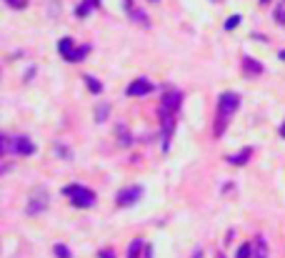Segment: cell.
<instances>
[{
    "label": "cell",
    "mask_w": 285,
    "mask_h": 258,
    "mask_svg": "<svg viewBox=\"0 0 285 258\" xmlns=\"http://www.w3.org/2000/svg\"><path fill=\"white\" fill-rule=\"evenodd\" d=\"M240 108V95L238 93H223L220 98H218V111L223 113V128H225V123H228L230 118H233V113Z\"/></svg>",
    "instance_id": "6"
},
{
    "label": "cell",
    "mask_w": 285,
    "mask_h": 258,
    "mask_svg": "<svg viewBox=\"0 0 285 258\" xmlns=\"http://www.w3.org/2000/svg\"><path fill=\"white\" fill-rule=\"evenodd\" d=\"M155 88H153V83L148 81V78H138V81H133L130 86H128V95L130 98H142V95H148V93H153Z\"/></svg>",
    "instance_id": "8"
},
{
    "label": "cell",
    "mask_w": 285,
    "mask_h": 258,
    "mask_svg": "<svg viewBox=\"0 0 285 258\" xmlns=\"http://www.w3.org/2000/svg\"><path fill=\"white\" fill-rule=\"evenodd\" d=\"M108 115H110V103H100L95 108V123H105Z\"/></svg>",
    "instance_id": "11"
},
{
    "label": "cell",
    "mask_w": 285,
    "mask_h": 258,
    "mask_svg": "<svg viewBox=\"0 0 285 258\" xmlns=\"http://www.w3.org/2000/svg\"><path fill=\"white\" fill-rule=\"evenodd\" d=\"M0 143H3V153H5V156L15 153V156H25V158H28V156L35 153V143H33L30 138H25V136H15V138H13V136L5 133Z\"/></svg>",
    "instance_id": "1"
},
{
    "label": "cell",
    "mask_w": 285,
    "mask_h": 258,
    "mask_svg": "<svg viewBox=\"0 0 285 258\" xmlns=\"http://www.w3.org/2000/svg\"><path fill=\"white\" fill-rule=\"evenodd\" d=\"M88 50H90L88 45H80V48H78V45L73 43V38H60V40H58V53L65 58L68 63H78V60H83V58L88 56Z\"/></svg>",
    "instance_id": "3"
},
{
    "label": "cell",
    "mask_w": 285,
    "mask_h": 258,
    "mask_svg": "<svg viewBox=\"0 0 285 258\" xmlns=\"http://www.w3.org/2000/svg\"><path fill=\"white\" fill-rule=\"evenodd\" d=\"M150 3H158V0H150Z\"/></svg>",
    "instance_id": "29"
},
{
    "label": "cell",
    "mask_w": 285,
    "mask_h": 258,
    "mask_svg": "<svg viewBox=\"0 0 285 258\" xmlns=\"http://www.w3.org/2000/svg\"><path fill=\"white\" fill-rule=\"evenodd\" d=\"M250 156H253V148H243V153L230 156L228 161L233 163V166H243V163H248V161H250Z\"/></svg>",
    "instance_id": "10"
},
{
    "label": "cell",
    "mask_w": 285,
    "mask_h": 258,
    "mask_svg": "<svg viewBox=\"0 0 285 258\" xmlns=\"http://www.w3.org/2000/svg\"><path fill=\"white\" fill-rule=\"evenodd\" d=\"M140 198H142V186H128V188H123L115 196V205L118 208H130V205H135Z\"/></svg>",
    "instance_id": "7"
},
{
    "label": "cell",
    "mask_w": 285,
    "mask_h": 258,
    "mask_svg": "<svg viewBox=\"0 0 285 258\" xmlns=\"http://www.w3.org/2000/svg\"><path fill=\"white\" fill-rule=\"evenodd\" d=\"M253 258H268V243L263 238H258L255 246H253Z\"/></svg>",
    "instance_id": "14"
},
{
    "label": "cell",
    "mask_w": 285,
    "mask_h": 258,
    "mask_svg": "<svg viewBox=\"0 0 285 258\" xmlns=\"http://www.w3.org/2000/svg\"><path fill=\"white\" fill-rule=\"evenodd\" d=\"M275 20H278L280 25H285V8H278V10H275Z\"/></svg>",
    "instance_id": "20"
},
{
    "label": "cell",
    "mask_w": 285,
    "mask_h": 258,
    "mask_svg": "<svg viewBox=\"0 0 285 258\" xmlns=\"http://www.w3.org/2000/svg\"><path fill=\"white\" fill-rule=\"evenodd\" d=\"M218 258H225V256H223V253H218Z\"/></svg>",
    "instance_id": "27"
},
{
    "label": "cell",
    "mask_w": 285,
    "mask_h": 258,
    "mask_svg": "<svg viewBox=\"0 0 285 258\" xmlns=\"http://www.w3.org/2000/svg\"><path fill=\"white\" fill-rule=\"evenodd\" d=\"M115 138L125 145V148L133 143V138H130V133H128V128H125V125H118V128H115Z\"/></svg>",
    "instance_id": "12"
},
{
    "label": "cell",
    "mask_w": 285,
    "mask_h": 258,
    "mask_svg": "<svg viewBox=\"0 0 285 258\" xmlns=\"http://www.w3.org/2000/svg\"><path fill=\"white\" fill-rule=\"evenodd\" d=\"M278 58H280V60H285V50H280V53H278Z\"/></svg>",
    "instance_id": "26"
},
{
    "label": "cell",
    "mask_w": 285,
    "mask_h": 258,
    "mask_svg": "<svg viewBox=\"0 0 285 258\" xmlns=\"http://www.w3.org/2000/svg\"><path fill=\"white\" fill-rule=\"evenodd\" d=\"M260 3H268V0H260Z\"/></svg>",
    "instance_id": "28"
},
{
    "label": "cell",
    "mask_w": 285,
    "mask_h": 258,
    "mask_svg": "<svg viewBox=\"0 0 285 258\" xmlns=\"http://www.w3.org/2000/svg\"><path fill=\"white\" fill-rule=\"evenodd\" d=\"M180 106H183V93L175 90V88H170V90H165V93L160 95L158 115H178Z\"/></svg>",
    "instance_id": "4"
},
{
    "label": "cell",
    "mask_w": 285,
    "mask_h": 258,
    "mask_svg": "<svg viewBox=\"0 0 285 258\" xmlns=\"http://www.w3.org/2000/svg\"><path fill=\"white\" fill-rule=\"evenodd\" d=\"M280 138H285V123L280 125Z\"/></svg>",
    "instance_id": "25"
},
{
    "label": "cell",
    "mask_w": 285,
    "mask_h": 258,
    "mask_svg": "<svg viewBox=\"0 0 285 258\" xmlns=\"http://www.w3.org/2000/svg\"><path fill=\"white\" fill-rule=\"evenodd\" d=\"M140 248H145V243H142L140 238L130 241V246H128V258H140Z\"/></svg>",
    "instance_id": "15"
},
{
    "label": "cell",
    "mask_w": 285,
    "mask_h": 258,
    "mask_svg": "<svg viewBox=\"0 0 285 258\" xmlns=\"http://www.w3.org/2000/svg\"><path fill=\"white\" fill-rule=\"evenodd\" d=\"M83 81H86L88 90H90V93H93V95H100V93H103V83H100V81H95V78H93V75H86V78H83Z\"/></svg>",
    "instance_id": "13"
},
{
    "label": "cell",
    "mask_w": 285,
    "mask_h": 258,
    "mask_svg": "<svg viewBox=\"0 0 285 258\" xmlns=\"http://www.w3.org/2000/svg\"><path fill=\"white\" fill-rule=\"evenodd\" d=\"M90 3H93V5H95V8H100V5H103V3H100V0H90Z\"/></svg>",
    "instance_id": "24"
},
{
    "label": "cell",
    "mask_w": 285,
    "mask_h": 258,
    "mask_svg": "<svg viewBox=\"0 0 285 258\" xmlns=\"http://www.w3.org/2000/svg\"><path fill=\"white\" fill-rule=\"evenodd\" d=\"M48 205H50V193H48L45 188H35L28 198L25 213H28V216H40V213L48 211Z\"/></svg>",
    "instance_id": "5"
},
{
    "label": "cell",
    "mask_w": 285,
    "mask_h": 258,
    "mask_svg": "<svg viewBox=\"0 0 285 258\" xmlns=\"http://www.w3.org/2000/svg\"><path fill=\"white\" fill-rule=\"evenodd\" d=\"M90 8H95L90 0H88V3H78V5H75V15H78V18H88Z\"/></svg>",
    "instance_id": "16"
},
{
    "label": "cell",
    "mask_w": 285,
    "mask_h": 258,
    "mask_svg": "<svg viewBox=\"0 0 285 258\" xmlns=\"http://www.w3.org/2000/svg\"><path fill=\"white\" fill-rule=\"evenodd\" d=\"M63 196H68L75 208H93L95 205V193L86 186H65Z\"/></svg>",
    "instance_id": "2"
},
{
    "label": "cell",
    "mask_w": 285,
    "mask_h": 258,
    "mask_svg": "<svg viewBox=\"0 0 285 258\" xmlns=\"http://www.w3.org/2000/svg\"><path fill=\"white\" fill-rule=\"evenodd\" d=\"M53 251H55V256H58V258H73L70 248H68L65 243H55V246H53Z\"/></svg>",
    "instance_id": "18"
},
{
    "label": "cell",
    "mask_w": 285,
    "mask_h": 258,
    "mask_svg": "<svg viewBox=\"0 0 285 258\" xmlns=\"http://www.w3.org/2000/svg\"><path fill=\"white\" fill-rule=\"evenodd\" d=\"M100 258H115V253L110 248H105V251H100Z\"/></svg>",
    "instance_id": "22"
},
{
    "label": "cell",
    "mask_w": 285,
    "mask_h": 258,
    "mask_svg": "<svg viewBox=\"0 0 285 258\" xmlns=\"http://www.w3.org/2000/svg\"><path fill=\"white\" fill-rule=\"evenodd\" d=\"M235 258H253V243H243L235 251Z\"/></svg>",
    "instance_id": "17"
},
{
    "label": "cell",
    "mask_w": 285,
    "mask_h": 258,
    "mask_svg": "<svg viewBox=\"0 0 285 258\" xmlns=\"http://www.w3.org/2000/svg\"><path fill=\"white\" fill-rule=\"evenodd\" d=\"M123 3H125V13L130 15V13H133V8H135V5H133V0H123Z\"/></svg>",
    "instance_id": "21"
},
{
    "label": "cell",
    "mask_w": 285,
    "mask_h": 258,
    "mask_svg": "<svg viewBox=\"0 0 285 258\" xmlns=\"http://www.w3.org/2000/svg\"><path fill=\"white\" fill-rule=\"evenodd\" d=\"M145 258H153V246H145Z\"/></svg>",
    "instance_id": "23"
},
{
    "label": "cell",
    "mask_w": 285,
    "mask_h": 258,
    "mask_svg": "<svg viewBox=\"0 0 285 258\" xmlns=\"http://www.w3.org/2000/svg\"><path fill=\"white\" fill-rule=\"evenodd\" d=\"M240 25V15H230L228 20H225V30H233Z\"/></svg>",
    "instance_id": "19"
},
{
    "label": "cell",
    "mask_w": 285,
    "mask_h": 258,
    "mask_svg": "<svg viewBox=\"0 0 285 258\" xmlns=\"http://www.w3.org/2000/svg\"><path fill=\"white\" fill-rule=\"evenodd\" d=\"M240 65H243L245 75H263V73H265V65H263L260 60H253L250 56H243Z\"/></svg>",
    "instance_id": "9"
}]
</instances>
